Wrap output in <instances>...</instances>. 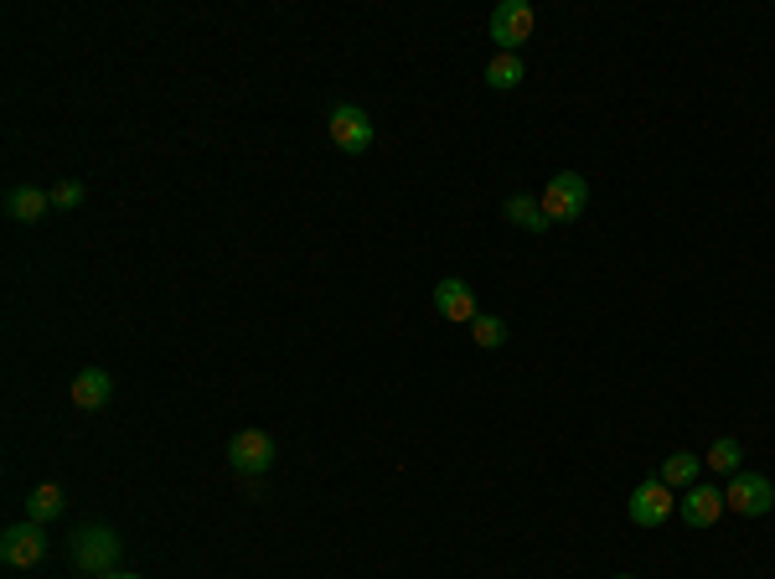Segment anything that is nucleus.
<instances>
[{"label":"nucleus","mask_w":775,"mask_h":579,"mask_svg":"<svg viewBox=\"0 0 775 579\" xmlns=\"http://www.w3.org/2000/svg\"><path fill=\"white\" fill-rule=\"evenodd\" d=\"M120 553H124V538L114 533V528H104V522H83V528L73 533V565L83 569V575H93V579L114 575Z\"/></svg>","instance_id":"1"},{"label":"nucleus","mask_w":775,"mask_h":579,"mask_svg":"<svg viewBox=\"0 0 775 579\" xmlns=\"http://www.w3.org/2000/svg\"><path fill=\"white\" fill-rule=\"evenodd\" d=\"M537 208L548 212V223H574V218L590 208V181H584L580 171H558V177L543 187Z\"/></svg>","instance_id":"2"},{"label":"nucleus","mask_w":775,"mask_h":579,"mask_svg":"<svg viewBox=\"0 0 775 579\" xmlns=\"http://www.w3.org/2000/svg\"><path fill=\"white\" fill-rule=\"evenodd\" d=\"M326 134L342 156H362V150L373 146V119H368V109H358V104H336L326 114Z\"/></svg>","instance_id":"3"},{"label":"nucleus","mask_w":775,"mask_h":579,"mask_svg":"<svg viewBox=\"0 0 775 579\" xmlns=\"http://www.w3.org/2000/svg\"><path fill=\"white\" fill-rule=\"evenodd\" d=\"M724 507H734V518H765V512L775 507L771 476H755V471L729 476V487H724Z\"/></svg>","instance_id":"4"},{"label":"nucleus","mask_w":775,"mask_h":579,"mask_svg":"<svg viewBox=\"0 0 775 579\" xmlns=\"http://www.w3.org/2000/svg\"><path fill=\"white\" fill-rule=\"evenodd\" d=\"M0 559L11 569H37L47 559V533L42 522H11L6 533H0Z\"/></svg>","instance_id":"5"},{"label":"nucleus","mask_w":775,"mask_h":579,"mask_svg":"<svg viewBox=\"0 0 775 579\" xmlns=\"http://www.w3.org/2000/svg\"><path fill=\"white\" fill-rule=\"evenodd\" d=\"M533 31H537V16H533L527 0H502V6L492 11V42L502 47V52H517Z\"/></svg>","instance_id":"6"},{"label":"nucleus","mask_w":775,"mask_h":579,"mask_svg":"<svg viewBox=\"0 0 775 579\" xmlns=\"http://www.w3.org/2000/svg\"><path fill=\"white\" fill-rule=\"evenodd\" d=\"M672 507H677L672 487L662 481V476H652V481H642V487L631 491L626 512H631V522H636V528H662V522L672 518Z\"/></svg>","instance_id":"7"},{"label":"nucleus","mask_w":775,"mask_h":579,"mask_svg":"<svg viewBox=\"0 0 775 579\" xmlns=\"http://www.w3.org/2000/svg\"><path fill=\"white\" fill-rule=\"evenodd\" d=\"M274 435L264 430H239L233 440H228V461H233V471L239 476H264L269 466H274Z\"/></svg>","instance_id":"8"},{"label":"nucleus","mask_w":775,"mask_h":579,"mask_svg":"<svg viewBox=\"0 0 775 579\" xmlns=\"http://www.w3.org/2000/svg\"><path fill=\"white\" fill-rule=\"evenodd\" d=\"M434 311L445 316V321H465V327H471V321L481 316L476 311V290H471L461 274H450V280L434 284Z\"/></svg>","instance_id":"9"},{"label":"nucleus","mask_w":775,"mask_h":579,"mask_svg":"<svg viewBox=\"0 0 775 579\" xmlns=\"http://www.w3.org/2000/svg\"><path fill=\"white\" fill-rule=\"evenodd\" d=\"M677 507H683V522H687V528H714V522L724 518V491H718V487H703V481H698V487H687V491H683V502H677Z\"/></svg>","instance_id":"10"},{"label":"nucleus","mask_w":775,"mask_h":579,"mask_svg":"<svg viewBox=\"0 0 775 579\" xmlns=\"http://www.w3.org/2000/svg\"><path fill=\"white\" fill-rule=\"evenodd\" d=\"M47 212H52V192L31 187V181H21V187L6 192V218H11V223H42Z\"/></svg>","instance_id":"11"},{"label":"nucleus","mask_w":775,"mask_h":579,"mask_svg":"<svg viewBox=\"0 0 775 579\" xmlns=\"http://www.w3.org/2000/svg\"><path fill=\"white\" fill-rule=\"evenodd\" d=\"M109 399H114V378H109L104 368L73 372V403H78V409L99 415V409H109Z\"/></svg>","instance_id":"12"},{"label":"nucleus","mask_w":775,"mask_h":579,"mask_svg":"<svg viewBox=\"0 0 775 579\" xmlns=\"http://www.w3.org/2000/svg\"><path fill=\"white\" fill-rule=\"evenodd\" d=\"M62 512H68V497H62V487L58 481H42V487H31V497H27V522H58Z\"/></svg>","instance_id":"13"},{"label":"nucleus","mask_w":775,"mask_h":579,"mask_svg":"<svg viewBox=\"0 0 775 579\" xmlns=\"http://www.w3.org/2000/svg\"><path fill=\"white\" fill-rule=\"evenodd\" d=\"M502 218L507 223H517V228H527V233H548V212L537 208V197H527V192H517V197H507L502 202Z\"/></svg>","instance_id":"14"},{"label":"nucleus","mask_w":775,"mask_h":579,"mask_svg":"<svg viewBox=\"0 0 775 579\" xmlns=\"http://www.w3.org/2000/svg\"><path fill=\"white\" fill-rule=\"evenodd\" d=\"M698 456H693V450H672V456H667V461H662V471H656V476H662V481H667V487L672 491H687V487H698Z\"/></svg>","instance_id":"15"},{"label":"nucleus","mask_w":775,"mask_h":579,"mask_svg":"<svg viewBox=\"0 0 775 579\" xmlns=\"http://www.w3.org/2000/svg\"><path fill=\"white\" fill-rule=\"evenodd\" d=\"M522 78H527V62H522L517 52H496V58L486 62V83H492L496 93H507V89H517Z\"/></svg>","instance_id":"16"},{"label":"nucleus","mask_w":775,"mask_h":579,"mask_svg":"<svg viewBox=\"0 0 775 579\" xmlns=\"http://www.w3.org/2000/svg\"><path fill=\"white\" fill-rule=\"evenodd\" d=\"M708 471H718V476H739V461H745V450H739V440L734 435H718L714 446H708Z\"/></svg>","instance_id":"17"},{"label":"nucleus","mask_w":775,"mask_h":579,"mask_svg":"<svg viewBox=\"0 0 775 579\" xmlns=\"http://www.w3.org/2000/svg\"><path fill=\"white\" fill-rule=\"evenodd\" d=\"M471 342H476L481 352H496V347L507 342V321H502V316H476V321H471Z\"/></svg>","instance_id":"18"},{"label":"nucleus","mask_w":775,"mask_h":579,"mask_svg":"<svg viewBox=\"0 0 775 579\" xmlns=\"http://www.w3.org/2000/svg\"><path fill=\"white\" fill-rule=\"evenodd\" d=\"M78 202H83V181H58V187H52V208H62V212H73Z\"/></svg>","instance_id":"19"},{"label":"nucleus","mask_w":775,"mask_h":579,"mask_svg":"<svg viewBox=\"0 0 775 579\" xmlns=\"http://www.w3.org/2000/svg\"><path fill=\"white\" fill-rule=\"evenodd\" d=\"M104 579H140V575H120V569H114V575H104Z\"/></svg>","instance_id":"20"},{"label":"nucleus","mask_w":775,"mask_h":579,"mask_svg":"<svg viewBox=\"0 0 775 579\" xmlns=\"http://www.w3.org/2000/svg\"><path fill=\"white\" fill-rule=\"evenodd\" d=\"M615 579H631V575H615Z\"/></svg>","instance_id":"21"}]
</instances>
